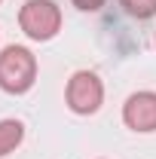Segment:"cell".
Here are the masks:
<instances>
[{"label": "cell", "instance_id": "1", "mask_svg": "<svg viewBox=\"0 0 156 159\" xmlns=\"http://www.w3.org/2000/svg\"><path fill=\"white\" fill-rule=\"evenodd\" d=\"M37 80V58L25 46H6L0 52V89L9 95H21Z\"/></svg>", "mask_w": 156, "mask_h": 159}, {"label": "cell", "instance_id": "2", "mask_svg": "<svg viewBox=\"0 0 156 159\" xmlns=\"http://www.w3.org/2000/svg\"><path fill=\"white\" fill-rule=\"evenodd\" d=\"M19 25L31 40H52L61 28V12L52 0H28L19 12Z\"/></svg>", "mask_w": 156, "mask_h": 159}, {"label": "cell", "instance_id": "3", "mask_svg": "<svg viewBox=\"0 0 156 159\" xmlns=\"http://www.w3.org/2000/svg\"><path fill=\"white\" fill-rule=\"evenodd\" d=\"M104 101V86L92 70H77L67 80V104L74 113H95Z\"/></svg>", "mask_w": 156, "mask_h": 159}, {"label": "cell", "instance_id": "4", "mask_svg": "<svg viewBox=\"0 0 156 159\" xmlns=\"http://www.w3.org/2000/svg\"><path fill=\"white\" fill-rule=\"evenodd\" d=\"M122 119L135 132H156V92H135L122 107Z\"/></svg>", "mask_w": 156, "mask_h": 159}, {"label": "cell", "instance_id": "5", "mask_svg": "<svg viewBox=\"0 0 156 159\" xmlns=\"http://www.w3.org/2000/svg\"><path fill=\"white\" fill-rule=\"evenodd\" d=\"M25 138V125L19 119H3L0 122V156H9Z\"/></svg>", "mask_w": 156, "mask_h": 159}, {"label": "cell", "instance_id": "6", "mask_svg": "<svg viewBox=\"0 0 156 159\" xmlns=\"http://www.w3.org/2000/svg\"><path fill=\"white\" fill-rule=\"evenodd\" d=\"M122 3V9L129 12V16H135V19H150L156 12V0H119Z\"/></svg>", "mask_w": 156, "mask_h": 159}, {"label": "cell", "instance_id": "7", "mask_svg": "<svg viewBox=\"0 0 156 159\" xmlns=\"http://www.w3.org/2000/svg\"><path fill=\"white\" fill-rule=\"evenodd\" d=\"M74 6H77V9H83V12H95V9H101V6H104V0H74Z\"/></svg>", "mask_w": 156, "mask_h": 159}]
</instances>
